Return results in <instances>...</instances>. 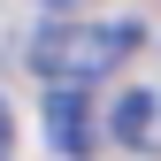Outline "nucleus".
I'll use <instances>...</instances> for the list:
<instances>
[{
    "mask_svg": "<svg viewBox=\"0 0 161 161\" xmlns=\"http://www.w3.org/2000/svg\"><path fill=\"white\" fill-rule=\"evenodd\" d=\"M138 23H46L31 38V69L46 77V85H92V77L123 69L138 54Z\"/></svg>",
    "mask_w": 161,
    "mask_h": 161,
    "instance_id": "nucleus-1",
    "label": "nucleus"
},
{
    "mask_svg": "<svg viewBox=\"0 0 161 161\" xmlns=\"http://www.w3.org/2000/svg\"><path fill=\"white\" fill-rule=\"evenodd\" d=\"M46 138L69 161L92 153V100H85V85H54V100H46Z\"/></svg>",
    "mask_w": 161,
    "mask_h": 161,
    "instance_id": "nucleus-2",
    "label": "nucleus"
},
{
    "mask_svg": "<svg viewBox=\"0 0 161 161\" xmlns=\"http://www.w3.org/2000/svg\"><path fill=\"white\" fill-rule=\"evenodd\" d=\"M115 138H123V146H161V108H153V92H130L123 108H115Z\"/></svg>",
    "mask_w": 161,
    "mask_h": 161,
    "instance_id": "nucleus-3",
    "label": "nucleus"
},
{
    "mask_svg": "<svg viewBox=\"0 0 161 161\" xmlns=\"http://www.w3.org/2000/svg\"><path fill=\"white\" fill-rule=\"evenodd\" d=\"M15 153V115H8V100H0V161Z\"/></svg>",
    "mask_w": 161,
    "mask_h": 161,
    "instance_id": "nucleus-4",
    "label": "nucleus"
}]
</instances>
